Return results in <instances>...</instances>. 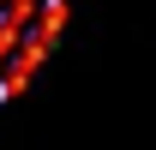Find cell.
<instances>
[{"label": "cell", "mask_w": 156, "mask_h": 150, "mask_svg": "<svg viewBox=\"0 0 156 150\" xmlns=\"http://www.w3.org/2000/svg\"><path fill=\"white\" fill-rule=\"evenodd\" d=\"M0 78H6V54H0Z\"/></svg>", "instance_id": "6da1fadb"}]
</instances>
